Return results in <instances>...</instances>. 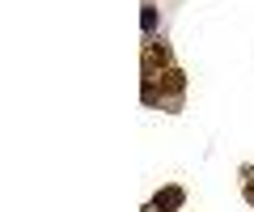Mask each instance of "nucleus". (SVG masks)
<instances>
[{
	"label": "nucleus",
	"instance_id": "f257e3e1",
	"mask_svg": "<svg viewBox=\"0 0 254 212\" xmlns=\"http://www.w3.org/2000/svg\"><path fill=\"white\" fill-rule=\"evenodd\" d=\"M182 187H165V191H157V208H165V212H174V208H182Z\"/></svg>",
	"mask_w": 254,
	"mask_h": 212
},
{
	"label": "nucleus",
	"instance_id": "f03ea898",
	"mask_svg": "<svg viewBox=\"0 0 254 212\" xmlns=\"http://www.w3.org/2000/svg\"><path fill=\"white\" fill-rule=\"evenodd\" d=\"M140 21H144V30H157V9H144V17H140Z\"/></svg>",
	"mask_w": 254,
	"mask_h": 212
},
{
	"label": "nucleus",
	"instance_id": "7ed1b4c3",
	"mask_svg": "<svg viewBox=\"0 0 254 212\" xmlns=\"http://www.w3.org/2000/svg\"><path fill=\"white\" fill-rule=\"evenodd\" d=\"M246 200H250V204H254V183H250V187H246Z\"/></svg>",
	"mask_w": 254,
	"mask_h": 212
}]
</instances>
